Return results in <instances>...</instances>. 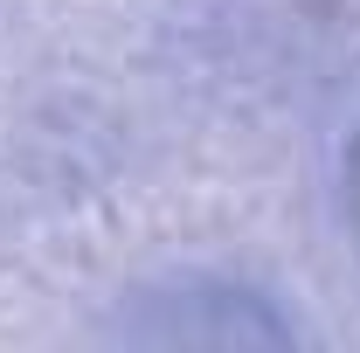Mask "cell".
I'll use <instances>...</instances> for the list:
<instances>
[{"mask_svg": "<svg viewBox=\"0 0 360 353\" xmlns=\"http://www.w3.org/2000/svg\"><path fill=\"white\" fill-rule=\"evenodd\" d=\"M139 305L146 312L125 319V333L160 340V347H174V340H208V347H284V340H298V326L264 291H243V284L194 277V284H174V291L139 298Z\"/></svg>", "mask_w": 360, "mask_h": 353, "instance_id": "6da1fadb", "label": "cell"}, {"mask_svg": "<svg viewBox=\"0 0 360 353\" xmlns=\"http://www.w3.org/2000/svg\"><path fill=\"white\" fill-rule=\"evenodd\" d=\"M347 222H354V243H360V139L347 153Z\"/></svg>", "mask_w": 360, "mask_h": 353, "instance_id": "7a4b0ae2", "label": "cell"}]
</instances>
